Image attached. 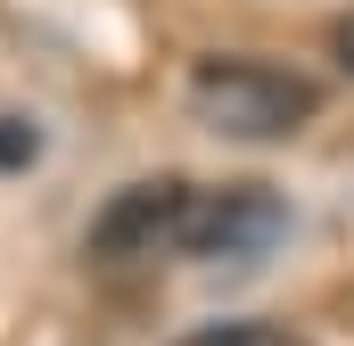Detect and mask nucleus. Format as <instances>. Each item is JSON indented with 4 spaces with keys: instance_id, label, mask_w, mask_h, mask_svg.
I'll list each match as a JSON object with an SVG mask.
<instances>
[{
    "instance_id": "obj_2",
    "label": "nucleus",
    "mask_w": 354,
    "mask_h": 346,
    "mask_svg": "<svg viewBox=\"0 0 354 346\" xmlns=\"http://www.w3.org/2000/svg\"><path fill=\"white\" fill-rule=\"evenodd\" d=\"M288 231V206L256 190V181H231V190H189V223H181V256L206 264H256L280 248Z\"/></svg>"
},
{
    "instance_id": "obj_4",
    "label": "nucleus",
    "mask_w": 354,
    "mask_h": 346,
    "mask_svg": "<svg viewBox=\"0 0 354 346\" xmlns=\"http://www.w3.org/2000/svg\"><path fill=\"white\" fill-rule=\"evenodd\" d=\"M189 346H305L288 330H264V322H223V330H198Z\"/></svg>"
},
{
    "instance_id": "obj_5",
    "label": "nucleus",
    "mask_w": 354,
    "mask_h": 346,
    "mask_svg": "<svg viewBox=\"0 0 354 346\" xmlns=\"http://www.w3.org/2000/svg\"><path fill=\"white\" fill-rule=\"evenodd\" d=\"M25 157H33V132H25V124H8V116H0V165H25Z\"/></svg>"
},
{
    "instance_id": "obj_3",
    "label": "nucleus",
    "mask_w": 354,
    "mask_h": 346,
    "mask_svg": "<svg viewBox=\"0 0 354 346\" xmlns=\"http://www.w3.org/2000/svg\"><path fill=\"white\" fill-rule=\"evenodd\" d=\"M181 223H189V181H132V190L91 223V256H107V264L181 256Z\"/></svg>"
},
{
    "instance_id": "obj_1",
    "label": "nucleus",
    "mask_w": 354,
    "mask_h": 346,
    "mask_svg": "<svg viewBox=\"0 0 354 346\" xmlns=\"http://www.w3.org/2000/svg\"><path fill=\"white\" fill-rule=\"evenodd\" d=\"M189 116L223 140H288L313 116V83L280 75L264 58H206L189 75Z\"/></svg>"
}]
</instances>
